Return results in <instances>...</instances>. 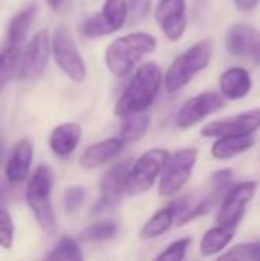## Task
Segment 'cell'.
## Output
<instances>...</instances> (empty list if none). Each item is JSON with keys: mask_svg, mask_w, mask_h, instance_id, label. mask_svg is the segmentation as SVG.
<instances>
[{"mask_svg": "<svg viewBox=\"0 0 260 261\" xmlns=\"http://www.w3.org/2000/svg\"><path fill=\"white\" fill-rule=\"evenodd\" d=\"M152 8V0H129V17L132 23L144 20Z\"/></svg>", "mask_w": 260, "mask_h": 261, "instance_id": "1f68e13d", "label": "cell"}, {"mask_svg": "<svg viewBox=\"0 0 260 261\" xmlns=\"http://www.w3.org/2000/svg\"><path fill=\"white\" fill-rule=\"evenodd\" d=\"M175 219H176V216L170 205L167 208L159 210L143 225V228L139 231V239L146 242V240H153V239L162 236L164 232H167L172 228Z\"/></svg>", "mask_w": 260, "mask_h": 261, "instance_id": "7402d4cb", "label": "cell"}, {"mask_svg": "<svg viewBox=\"0 0 260 261\" xmlns=\"http://www.w3.org/2000/svg\"><path fill=\"white\" fill-rule=\"evenodd\" d=\"M35 12H37V6L35 5H31L28 8H25L23 11H20L9 23V28H8V40H9V44H20L29 28H31V23L34 21V17H35Z\"/></svg>", "mask_w": 260, "mask_h": 261, "instance_id": "cb8c5ba5", "label": "cell"}, {"mask_svg": "<svg viewBox=\"0 0 260 261\" xmlns=\"http://www.w3.org/2000/svg\"><path fill=\"white\" fill-rule=\"evenodd\" d=\"M224 98L215 92H205L190 98L178 112L176 124L181 128H190L192 125L201 122L208 115L221 110L224 107Z\"/></svg>", "mask_w": 260, "mask_h": 261, "instance_id": "4fadbf2b", "label": "cell"}, {"mask_svg": "<svg viewBox=\"0 0 260 261\" xmlns=\"http://www.w3.org/2000/svg\"><path fill=\"white\" fill-rule=\"evenodd\" d=\"M52 54L58 64V67L74 81V83H83L86 80L87 70L83 57L78 52V47L70 35V32L60 26L55 29L52 35Z\"/></svg>", "mask_w": 260, "mask_h": 261, "instance_id": "8992f818", "label": "cell"}, {"mask_svg": "<svg viewBox=\"0 0 260 261\" xmlns=\"http://www.w3.org/2000/svg\"><path fill=\"white\" fill-rule=\"evenodd\" d=\"M221 260H260V242L236 245L227 254L221 255Z\"/></svg>", "mask_w": 260, "mask_h": 261, "instance_id": "83f0119b", "label": "cell"}, {"mask_svg": "<svg viewBox=\"0 0 260 261\" xmlns=\"http://www.w3.org/2000/svg\"><path fill=\"white\" fill-rule=\"evenodd\" d=\"M46 3H48L49 8H52V9H60L61 5L64 3V0H46Z\"/></svg>", "mask_w": 260, "mask_h": 261, "instance_id": "e575fe53", "label": "cell"}, {"mask_svg": "<svg viewBox=\"0 0 260 261\" xmlns=\"http://www.w3.org/2000/svg\"><path fill=\"white\" fill-rule=\"evenodd\" d=\"M259 0H234V5L241 11H251L256 8Z\"/></svg>", "mask_w": 260, "mask_h": 261, "instance_id": "836d02e7", "label": "cell"}, {"mask_svg": "<svg viewBox=\"0 0 260 261\" xmlns=\"http://www.w3.org/2000/svg\"><path fill=\"white\" fill-rule=\"evenodd\" d=\"M156 49V38L146 32H132L112 41L106 50L107 69L115 76H126L133 66Z\"/></svg>", "mask_w": 260, "mask_h": 261, "instance_id": "7a4b0ae2", "label": "cell"}, {"mask_svg": "<svg viewBox=\"0 0 260 261\" xmlns=\"http://www.w3.org/2000/svg\"><path fill=\"white\" fill-rule=\"evenodd\" d=\"M231 177H233V171H231V170H228V168H225V170H219V171H216V173L211 176L213 187L224 190V188H227V187L230 185Z\"/></svg>", "mask_w": 260, "mask_h": 261, "instance_id": "d6a6232c", "label": "cell"}, {"mask_svg": "<svg viewBox=\"0 0 260 261\" xmlns=\"http://www.w3.org/2000/svg\"><path fill=\"white\" fill-rule=\"evenodd\" d=\"M149 127H150V115H147L146 112L129 115V116L124 118V122L121 125L120 138L124 142L139 141L146 135Z\"/></svg>", "mask_w": 260, "mask_h": 261, "instance_id": "603a6c76", "label": "cell"}, {"mask_svg": "<svg viewBox=\"0 0 260 261\" xmlns=\"http://www.w3.org/2000/svg\"><path fill=\"white\" fill-rule=\"evenodd\" d=\"M3 158H5V145H3V141H2V138H0V164H2V161H3Z\"/></svg>", "mask_w": 260, "mask_h": 261, "instance_id": "d590c367", "label": "cell"}, {"mask_svg": "<svg viewBox=\"0 0 260 261\" xmlns=\"http://www.w3.org/2000/svg\"><path fill=\"white\" fill-rule=\"evenodd\" d=\"M80 139L81 127L77 122H63L52 130L49 138V147L57 156L66 158L75 151Z\"/></svg>", "mask_w": 260, "mask_h": 261, "instance_id": "ac0fdd59", "label": "cell"}, {"mask_svg": "<svg viewBox=\"0 0 260 261\" xmlns=\"http://www.w3.org/2000/svg\"><path fill=\"white\" fill-rule=\"evenodd\" d=\"M219 87H221V93L227 99H241L247 96L251 90L250 73L242 67L227 69L221 75Z\"/></svg>", "mask_w": 260, "mask_h": 261, "instance_id": "d6986e66", "label": "cell"}, {"mask_svg": "<svg viewBox=\"0 0 260 261\" xmlns=\"http://www.w3.org/2000/svg\"><path fill=\"white\" fill-rule=\"evenodd\" d=\"M254 145V138L251 135L245 136H222L219 138L213 147H211V154L216 159H231L247 150H250Z\"/></svg>", "mask_w": 260, "mask_h": 261, "instance_id": "44dd1931", "label": "cell"}, {"mask_svg": "<svg viewBox=\"0 0 260 261\" xmlns=\"http://www.w3.org/2000/svg\"><path fill=\"white\" fill-rule=\"evenodd\" d=\"M84 197L86 193L81 187H70L64 191V197H63V206L64 211L72 214L75 211H78L81 208V205L84 203Z\"/></svg>", "mask_w": 260, "mask_h": 261, "instance_id": "4dcf8cb0", "label": "cell"}, {"mask_svg": "<svg viewBox=\"0 0 260 261\" xmlns=\"http://www.w3.org/2000/svg\"><path fill=\"white\" fill-rule=\"evenodd\" d=\"M20 64V47L18 44H9L0 52V92L11 81Z\"/></svg>", "mask_w": 260, "mask_h": 261, "instance_id": "d4e9b609", "label": "cell"}, {"mask_svg": "<svg viewBox=\"0 0 260 261\" xmlns=\"http://www.w3.org/2000/svg\"><path fill=\"white\" fill-rule=\"evenodd\" d=\"M256 182H241L230 188L225 194L221 210L218 213V225L238 226L245 214V208L256 194Z\"/></svg>", "mask_w": 260, "mask_h": 261, "instance_id": "8fae6325", "label": "cell"}, {"mask_svg": "<svg viewBox=\"0 0 260 261\" xmlns=\"http://www.w3.org/2000/svg\"><path fill=\"white\" fill-rule=\"evenodd\" d=\"M227 46L231 55L260 66V32L253 26L242 23L231 26L227 35Z\"/></svg>", "mask_w": 260, "mask_h": 261, "instance_id": "9a60e30c", "label": "cell"}, {"mask_svg": "<svg viewBox=\"0 0 260 261\" xmlns=\"http://www.w3.org/2000/svg\"><path fill=\"white\" fill-rule=\"evenodd\" d=\"M124 144L126 142L121 138L120 139H116V138L104 139L101 142H97V144L87 147L83 151V154L80 156L78 162L86 170L101 167V165L113 161L116 156H120L124 148Z\"/></svg>", "mask_w": 260, "mask_h": 261, "instance_id": "e0dca14e", "label": "cell"}, {"mask_svg": "<svg viewBox=\"0 0 260 261\" xmlns=\"http://www.w3.org/2000/svg\"><path fill=\"white\" fill-rule=\"evenodd\" d=\"M127 15H129L127 0H106L101 12L87 17L81 23V32L90 38L109 35L121 29V26L127 20Z\"/></svg>", "mask_w": 260, "mask_h": 261, "instance_id": "ba28073f", "label": "cell"}, {"mask_svg": "<svg viewBox=\"0 0 260 261\" xmlns=\"http://www.w3.org/2000/svg\"><path fill=\"white\" fill-rule=\"evenodd\" d=\"M192 243V239H181V240H176L173 243H170L164 252H161L156 260L161 261H182L187 251H188V246Z\"/></svg>", "mask_w": 260, "mask_h": 261, "instance_id": "f546056e", "label": "cell"}, {"mask_svg": "<svg viewBox=\"0 0 260 261\" xmlns=\"http://www.w3.org/2000/svg\"><path fill=\"white\" fill-rule=\"evenodd\" d=\"M51 47L52 44L49 38V31L48 29L38 31L25 49V54L20 63V72H18L21 80L34 81L44 73Z\"/></svg>", "mask_w": 260, "mask_h": 261, "instance_id": "30bf717a", "label": "cell"}, {"mask_svg": "<svg viewBox=\"0 0 260 261\" xmlns=\"http://www.w3.org/2000/svg\"><path fill=\"white\" fill-rule=\"evenodd\" d=\"M196 159L198 150L195 148H184L169 156L159 182V194L162 197L176 194L188 182Z\"/></svg>", "mask_w": 260, "mask_h": 261, "instance_id": "52a82bcc", "label": "cell"}, {"mask_svg": "<svg viewBox=\"0 0 260 261\" xmlns=\"http://www.w3.org/2000/svg\"><path fill=\"white\" fill-rule=\"evenodd\" d=\"M46 260H83V252L78 246V243L74 239L64 237L61 239L57 246L46 255Z\"/></svg>", "mask_w": 260, "mask_h": 261, "instance_id": "4316f807", "label": "cell"}, {"mask_svg": "<svg viewBox=\"0 0 260 261\" xmlns=\"http://www.w3.org/2000/svg\"><path fill=\"white\" fill-rule=\"evenodd\" d=\"M211 55L213 43L210 40H202L188 47L179 57H176L164 78L167 92L175 93L184 86H187L196 73H199L208 66Z\"/></svg>", "mask_w": 260, "mask_h": 261, "instance_id": "277c9868", "label": "cell"}, {"mask_svg": "<svg viewBox=\"0 0 260 261\" xmlns=\"http://www.w3.org/2000/svg\"><path fill=\"white\" fill-rule=\"evenodd\" d=\"M14 222L8 210L0 205V246L11 249L14 243Z\"/></svg>", "mask_w": 260, "mask_h": 261, "instance_id": "f1b7e54d", "label": "cell"}, {"mask_svg": "<svg viewBox=\"0 0 260 261\" xmlns=\"http://www.w3.org/2000/svg\"><path fill=\"white\" fill-rule=\"evenodd\" d=\"M162 84V72L156 63H146L130 80L124 93L115 106V115L126 118L133 113L146 112L156 99Z\"/></svg>", "mask_w": 260, "mask_h": 261, "instance_id": "6da1fadb", "label": "cell"}, {"mask_svg": "<svg viewBox=\"0 0 260 261\" xmlns=\"http://www.w3.org/2000/svg\"><path fill=\"white\" fill-rule=\"evenodd\" d=\"M130 167H132V159H126L115 164L110 170H107V173L103 176L100 182V197L93 206V214L104 213L113 208L115 205H118L126 190V182Z\"/></svg>", "mask_w": 260, "mask_h": 261, "instance_id": "9c48e42d", "label": "cell"}, {"mask_svg": "<svg viewBox=\"0 0 260 261\" xmlns=\"http://www.w3.org/2000/svg\"><path fill=\"white\" fill-rule=\"evenodd\" d=\"M260 128V107L253 109L236 116L213 121L202 127L201 135L205 138H222V136H245L253 135Z\"/></svg>", "mask_w": 260, "mask_h": 261, "instance_id": "7c38bea8", "label": "cell"}, {"mask_svg": "<svg viewBox=\"0 0 260 261\" xmlns=\"http://www.w3.org/2000/svg\"><path fill=\"white\" fill-rule=\"evenodd\" d=\"M236 228L238 226L218 225L216 228H211L210 231H207L199 245L201 254L204 257H210V255H215V254L221 252L222 249H225L231 243Z\"/></svg>", "mask_w": 260, "mask_h": 261, "instance_id": "ffe728a7", "label": "cell"}, {"mask_svg": "<svg viewBox=\"0 0 260 261\" xmlns=\"http://www.w3.org/2000/svg\"><path fill=\"white\" fill-rule=\"evenodd\" d=\"M32 158L34 147L29 139H21L14 145L5 167V176L9 184H20L28 177Z\"/></svg>", "mask_w": 260, "mask_h": 261, "instance_id": "2e32d148", "label": "cell"}, {"mask_svg": "<svg viewBox=\"0 0 260 261\" xmlns=\"http://www.w3.org/2000/svg\"><path fill=\"white\" fill-rule=\"evenodd\" d=\"M169 156V151L164 148H152L146 151L135 164H132L126 182V191L130 196H139L149 191L159 173H162Z\"/></svg>", "mask_w": 260, "mask_h": 261, "instance_id": "5b68a950", "label": "cell"}, {"mask_svg": "<svg viewBox=\"0 0 260 261\" xmlns=\"http://www.w3.org/2000/svg\"><path fill=\"white\" fill-rule=\"evenodd\" d=\"M116 232H118V226L115 223L101 222V223H93L86 229H83L78 236V240L81 243H98L113 239Z\"/></svg>", "mask_w": 260, "mask_h": 261, "instance_id": "484cf974", "label": "cell"}, {"mask_svg": "<svg viewBox=\"0 0 260 261\" xmlns=\"http://www.w3.org/2000/svg\"><path fill=\"white\" fill-rule=\"evenodd\" d=\"M155 18L170 41H178L185 34V0H159L155 9Z\"/></svg>", "mask_w": 260, "mask_h": 261, "instance_id": "5bb4252c", "label": "cell"}, {"mask_svg": "<svg viewBox=\"0 0 260 261\" xmlns=\"http://www.w3.org/2000/svg\"><path fill=\"white\" fill-rule=\"evenodd\" d=\"M54 185V173L48 165H40L26 187V202L35 216L40 228L51 234L55 231L57 219L51 202V193Z\"/></svg>", "mask_w": 260, "mask_h": 261, "instance_id": "3957f363", "label": "cell"}]
</instances>
